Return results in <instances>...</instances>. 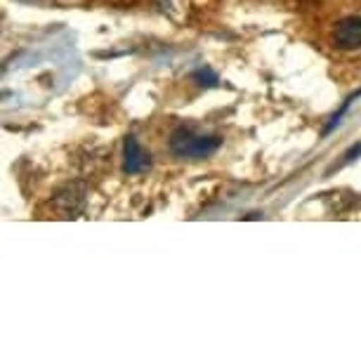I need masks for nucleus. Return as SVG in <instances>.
I'll list each match as a JSON object with an SVG mask.
<instances>
[{"label":"nucleus","instance_id":"7ed1b4c3","mask_svg":"<svg viewBox=\"0 0 361 361\" xmlns=\"http://www.w3.org/2000/svg\"><path fill=\"white\" fill-rule=\"evenodd\" d=\"M152 168V156L135 137H126L123 145V170L128 175H140Z\"/></svg>","mask_w":361,"mask_h":361},{"label":"nucleus","instance_id":"f257e3e1","mask_svg":"<svg viewBox=\"0 0 361 361\" xmlns=\"http://www.w3.org/2000/svg\"><path fill=\"white\" fill-rule=\"evenodd\" d=\"M222 140L217 135H208V133H201L199 128L194 126H182L177 128L170 137V152L180 159H187V161H201V159H208L210 154H215L220 149Z\"/></svg>","mask_w":361,"mask_h":361},{"label":"nucleus","instance_id":"f03ea898","mask_svg":"<svg viewBox=\"0 0 361 361\" xmlns=\"http://www.w3.org/2000/svg\"><path fill=\"white\" fill-rule=\"evenodd\" d=\"M50 208L54 217H62V220L78 217L85 208V185H69V187L59 189V192L52 196Z\"/></svg>","mask_w":361,"mask_h":361},{"label":"nucleus","instance_id":"20e7f679","mask_svg":"<svg viewBox=\"0 0 361 361\" xmlns=\"http://www.w3.org/2000/svg\"><path fill=\"white\" fill-rule=\"evenodd\" d=\"M333 40L340 50H361V17H347L338 22Z\"/></svg>","mask_w":361,"mask_h":361}]
</instances>
